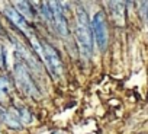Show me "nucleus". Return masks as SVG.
Returning <instances> with one entry per match:
<instances>
[{
	"label": "nucleus",
	"mask_w": 148,
	"mask_h": 134,
	"mask_svg": "<svg viewBox=\"0 0 148 134\" xmlns=\"http://www.w3.org/2000/svg\"><path fill=\"white\" fill-rule=\"evenodd\" d=\"M13 73H15V82H16L18 88L25 95H28L31 98H35V99L41 96L38 86L35 85V82H34V79H32V76H31L29 70H28L26 64L22 60L16 58V63H15V67H13Z\"/></svg>",
	"instance_id": "nucleus-2"
},
{
	"label": "nucleus",
	"mask_w": 148,
	"mask_h": 134,
	"mask_svg": "<svg viewBox=\"0 0 148 134\" xmlns=\"http://www.w3.org/2000/svg\"><path fill=\"white\" fill-rule=\"evenodd\" d=\"M16 6V10L28 21V19H34V12H32V8H31V3L28 2H15L13 3Z\"/></svg>",
	"instance_id": "nucleus-8"
},
{
	"label": "nucleus",
	"mask_w": 148,
	"mask_h": 134,
	"mask_svg": "<svg viewBox=\"0 0 148 134\" xmlns=\"http://www.w3.org/2000/svg\"><path fill=\"white\" fill-rule=\"evenodd\" d=\"M8 66V55H6V47L0 42V67L6 69Z\"/></svg>",
	"instance_id": "nucleus-12"
},
{
	"label": "nucleus",
	"mask_w": 148,
	"mask_h": 134,
	"mask_svg": "<svg viewBox=\"0 0 148 134\" xmlns=\"http://www.w3.org/2000/svg\"><path fill=\"white\" fill-rule=\"evenodd\" d=\"M147 21H148V10H147Z\"/></svg>",
	"instance_id": "nucleus-14"
},
{
	"label": "nucleus",
	"mask_w": 148,
	"mask_h": 134,
	"mask_svg": "<svg viewBox=\"0 0 148 134\" xmlns=\"http://www.w3.org/2000/svg\"><path fill=\"white\" fill-rule=\"evenodd\" d=\"M42 51H44V61L47 64V69L49 70V73L58 79L61 77V73H62V63H61V58L57 52V50L54 47H51L49 44L47 42H42Z\"/></svg>",
	"instance_id": "nucleus-3"
},
{
	"label": "nucleus",
	"mask_w": 148,
	"mask_h": 134,
	"mask_svg": "<svg viewBox=\"0 0 148 134\" xmlns=\"http://www.w3.org/2000/svg\"><path fill=\"white\" fill-rule=\"evenodd\" d=\"M92 25L89 19V13L83 6L77 8V39L82 51L86 57L93 54V38H92Z\"/></svg>",
	"instance_id": "nucleus-1"
},
{
	"label": "nucleus",
	"mask_w": 148,
	"mask_h": 134,
	"mask_svg": "<svg viewBox=\"0 0 148 134\" xmlns=\"http://www.w3.org/2000/svg\"><path fill=\"white\" fill-rule=\"evenodd\" d=\"M5 114H6V111L3 109V108H0V119L3 121V118H5Z\"/></svg>",
	"instance_id": "nucleus-13"
},
{
	"label": "nucleus",
	"mask_w": 148,
	"mask_h": 134,
	"mask_svg": "<svg viewBox=\"0 0 148 134\" xmlns=\"http://www.w3.org/2000/svg\"><path fill=\"white\" fill-rule=\"evenodd\" d=\"M49 8H51V12H52L54 29L57 31L58 35L67 37L68 35V28H67V21H65V15L62 12L61 3L60 2H49Z\"/></svg>",
	"instance_id": "nucleus-5"
},
{
	"label": "nucleus",
	"mask_w": 148,
	"mask_h": 134,
	"mask_svg": "<svg viewBox=\"0 0 148 134\" xmlns=\"http://www.w3.org/2000/svg\"><path fill=\"white\" fill-rule=\"evenodd\" d=\"M3 15L9 19V22H12L18 29H21L28 38L32 35V34H31V29H29V25H28V21L16 10V8L5 6V8H3Z\"/></svg>",
	"instance_id": "nucleus-6"
},
{
	"label": "nucleus",
	"mask_w": 148,
	"mask_h": 134,
	"mask_svg": "<svg viewBox=\"0 0 148 134\" xmlns=\"http://www.w3.org/2000/svg\"><path fill=\"white\" fill-rule=\"evenodd\" d=\"M3 121H5V124H8V125H9L10 128H13V130H21V128H22V125H21L22 122H21V119H19V117H18L16 109L6 111Z\"/></svg>",
	"instance_id": "nucleus-7"
},
{
	"label": "nucleus",
	"mask_w": 148,
	"mask_h": 134,
	"mask_svg": "<svg viewBox=\"0 0 148 134\" xmlns=\"http://www.w3.org/2000/svg\"><path fill=\"white\" fill-rule=\"evenodd\" d=\"M109 5L113 6V8H110V9H112V13H113L115 19L122 21V19H123V12H125V8H122L123 3H122V2H110Z\"/></svg>",
	"instance_id": "nucleus-10"
},
{
	"label": "nucleus",
	"mask_w": 148,
	"mask_h": 134,
	"mask_svg": "<svg viewBox=\"0 0 148 134\" xmlns=\"http://www.w3.org/2000/svg\"><path fill=\"white\" fill-rule=\"evenodd\" d=\"M10 95V82L6 76H0V102L8 101Z\"/></svg>",
	"instance_id": "nucleus-9"
},
{
	"label": "nucleus",
	"mask_w": 148,
	"mask_h": 134,
	"mask_svg": "<svg viewBox=\"0 0 148 134\" xmlns=\"http://www.w3.org/2000/svg\"><path fill=\"white\" fill-rule=\"evenodd\" d=\"M92 29H93L97 47L100 50H105L108 45V26H106V18H105L102 10H99L93 15Z\"/></svg>",
	"instance_id": "nucleus-4"
},
{
	"label": "nucleus",
	"mask_w": 148,
	"mask_h": 134,
	"mask_svg": "<svg viewBox=\"0 0 148 134\" xmlns=\"http://www.w3.org/2000/svg\"><path fill=\"white\" fill-rule=\"evenodd\" d=\"M15 109H16L18 117H19V119H21L22 124H29V122L32 121V115H31V112H29L28 108H25V106H18V108H15Z\"/></svg>",
	"instance_id": "nucleus-11"
}]
</instances>
